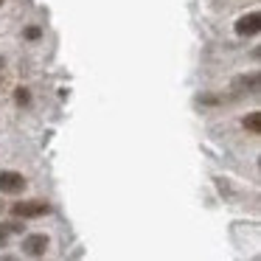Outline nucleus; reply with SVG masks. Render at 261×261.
Wrapping results in <instances>:
<instances>
[{
  "mask_svg": "<svg viewBox=\"0 0 261 261\" xmlns=\"http://www.w3.org/2000/svg\"><path fill=\"white\" fill-rule=\"evenodd\" d=\"M17 230H23V225H17V222H3V225H0V247L6 244L9 233H17Z\"/></svg>",
  "mask_w": 261,
  "mask_h": 261,
  "instance_id": "obj_6",
  "label": "nucleus"
},
{
  "mask_svg": "<svg viewBox=\"0 0 261 261\" xmlns=\"http://www.w3.org/2000/svg\"><path fill=\"white\" fill-rule=\"evenodd\" d=\"M40 34H42V31L37 29V25H31V29H25V40H40Z\"/></svg>",
  "mask_w": 261,
  "mask_h": 261,
  "instance_id": "obj_8",
  "label": "nucleus"
},
{
  "mask_svg": "<svg viewBox=\"0 0 261 261\" xmlns=\"http://www.w3.org/2000/svg\"><path fill=\"white\" fill-rule=\"evenodd\" d=\"M0 3H3V0H0Z\"/></svg>",
  "mask_w": 261,
  "mask_h": 261,
  "instance_id": "obj_9",
  "label": "nucleus"
},
{
  "mask_svg": "<svg viewBox=\"0 0 261 261\" xmlns=\"http://www.w3.org/2000/svg\"><path fill=\"white\" fill-rule=\"evenodd\" d=\"M258 29H261V14L258 12L244 14V17H239V23H236V34L239 37H253V34H258Z\"/></svg>",
  "mask_w": 261,
  "mask_h": 261,
  "instance_id": "obj_4",
  "label": "nucleus"
},
{
  "mask_svg": "<svg viewBox=\"0 0 261 261\" xmlns=\"http://www.w3.org/2000/svg\"><path fill=\"white\" fill-rule=\"evenodd\" d=\"M14 98H17V104H29L31 101V96H29L25 87H17V96H14Z\"/></svg>",
  "mask_w": 261,
  "mask_h": 261,
  "instance_id": "obj_7",
  "label": "nucleus"
},
{
  "mask_svg": "<svg viewBox=\"0 0 261 261\" xmlns=\"http://www.w3.org/2000/svg\"><path fill=\"white\" fill-rule=\"evenodd\" d=\"M244 129H247L250 135H258V132H261V115L258 113H250L247 118H244Z\"/></svg>",
  "mask_w": 261,
  "mask_h": 261,
  "instance_id": "obj_5",
  "label": "nucleus"
},
{
  "mask_svg": "<svg viewBox=\"0 0 261 261\" xmlns=\"http://www.w3.org/2000/svg\"><path fill=\"white\" fill-rule=\"evenodd\" d=\"M14 216H23V219H37V216L51 214V205L42 202V199H25V202H14L12 205Z\"/></svg>",
  "mask_w": 261,
  "mask_h": 261,
  "instance_id": "obj_1",
  "label": "nucleus"
},
{
  "mask_svg": "<svg viewBox=\"0 0 261 261\" xmlns=\"http://www.w3.org/2000/svg\"><path fill=\"white\" fill-rule=\"evenodd\" d=\"M23 253L31 255V258H40V255L48 253V236L45 233H31V236L23 239Z\"/></svg>",
  "mask_w": 261,
  "mask_h": 261,
  "instance_id": "obj_3",
  "label": "nucleus"
},
{
  "mask_svg": "<svg viewBox=\"0 0 261 261\" xmlns=\"http://www.w3.org/2000/svg\"><path fill=\"white\" fill-rule=\"evenodd\" d=\"M25 177L20 174V171H0V194H20L25 191Z\"/></svg>",
  "mask_w": 261,
  "mask_h": 261,
  "instance_id": "obj_2",
  "label": "nucleus"
}]
</instances>
